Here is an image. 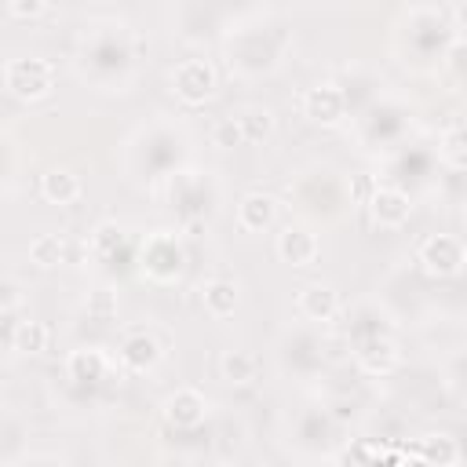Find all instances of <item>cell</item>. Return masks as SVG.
I'll list each match as a JSON object with an SVG mask.
<instances>
[{
    "label": "cell",
    "instance_id": "obj_12",
    "mask_svg": "<svg viewBox=\"0 0 467 467\" xmlns=\"http://www.w3.org/2000/svg\"><path fill=\"white\" fill-rule=\"evenodd\" d=\"M296 310H299L306 321H332L336 310H339V292H336L328 281H310V285L299 288Z\"/></svg>",
    "mask_w": 467,
    "mask_h": 467
},
{
    "label": "cell",
    "instance_id": "obj_13",
    "mask_svg": "<svg viewBox=\"0 0 467 467\" xmlns=\"http://www.w3.org/2000/svg\"><path fill=\"white\" fill-rule=\"evenodd\" d=\"M274 219H277V201H274L270 193L252 190V193H244V197L237 201V226H241V230L259 234V230H266Z\"/></svg>",
    "mask_w": 467,
    "mask_h": 467
},
{
    "label": "cell",
    "instance_id": "obj_24",
    "mask_svg": "<svg viewBox=\"0 0 467 467\" xmlns=\"http://www.w3.org/2000/svg\"><path fill=\"white\" fill-rule=\"evenodd\" d=\"M88 314H91L95 321L117 317V292H113V288H95V292H88Z\"/></svg>",
    "mask_w": 467,
    "mask_h": 467
},
{
    "label": "cell",
    "instance_id": "obj_7",
    "mask_svg": "<svg viewBox=\"0 0 467 467\" xmlns=\"http://www.w3.org/2000/svg\"><path fill=\"white\" fill-rule=\"evenodd\" d=\"M161 412H164V423H171L175 431H193V427L204 423L208 401H204V394H201L197 387H175V390L164 398Z\"/></svg>",
    "mask_w": 467,
    "mask_h": 467
},
{
    "label": "cell",
    "instance_id": "obj_18",
    "mask_svg": "<svg viewBox=\"0 0 467 467\" xmlns=\"http://www.w3.org/2000/svg\"><path fill=\"white\" fill-rule=\"evenodd\" d=\"M234 117H237V124H241L248 146L266 142V139L274 135V113H270L266 106H241Z\"/></svg>",
    "mask_w": 467,
    "mask_h": 467
},
{
    "label": "cell",
    "instance_id": "obj_26",
    "mask_svg": "<svg viewBox=\"0 0 467 467\" xmlns=\"http://www.w3.org/2000/svg\"><path fill=\"white\" fill-rule=\"evenodd\" d=\"M7 15L11 18H44L47 4L44 0H7Z\"/></svg>",
    "mask_w": 467,
    "mask_h": 467
},
{
    "label": "cell",
    "instance_id": "obj_19",
    "mask_svg": "<svg viewBox=\"0 0 467 467\" xmlns=\"http://www.w3.org/2000/svg\"><path fill=\"white\" fill-rule=\"evenodd\" d=\"M438 157H441L449 168L467 171V120H460V124L445 128L441 146H438Z\"/></svg>",
    "mask_w": 467,
    "mask_h": 467
},
{
    "label": "cell",
    "instance_id": "obj_10",
    "mask_svg": "<svg viewBox=\"0 0 467 467\" xmlns=\"http://www.w3.org/2000/svg\"><path fill=\"white\" fill-rule=\"evenodd\" d=\"M274 248H277L281 263H288V266H310V263L317 259V252H321L317 234L306 230V226H285V230L277 234Z\"/></svg>",
    "mask_w": 467,
    "mask_h": 467
},
{
    "label": "cell",
    "instance_id": "obj_20",
    "mask_svg": "<svg viewBox=\"0 0 467 467\" xmlns=\"http://www.w3.org/2000/svg\"><path fill=\"white\" fill-rule=\"evenodd\" d=\"M124 226L120 223H99L95 226V234H91V255L95 259H102V263H109V259H117V252L124 248Z\"/></svg>",
    "mask_w": 467,
    "mask_h": 467
},
{
    "label": "cell",
    "instance_id": "obj_3",
    "mask_svg": "<svg viewBox=\"0 0 467 467\" xmlns=\"http://www.w3.org/2000/svg\"><path fill=\"white\" fill-rule=\"evenodd\" d=\"M219 88V73L208 58H182L171 69V91L186 106H204Z\"/></svg>",
    "mask_w": 467,
    "mask_h": 467
},
{
    "label": "cell",
    "instance_id": "obj_11",
    "mask_svg": "<svg viewBox=\"0 0 467 467\" xmlns=\"http://www.w3.org/2000/svg\"><path fill=\"white\" fill-rule=\"evenodd\" d=\"M113 368H117V361H113L102 347H77V350H69V358H66V372H69V379H77V383H99V379H106Z\"/></svg>",
    "mask_w": 467,
    "mask_h": 467
},
{
    "label": "cell",
    "instance_id": "obj_27",
    "mask_svg": "<svg viewBox=\"0 0 467 467\" xmlns=\"http://www.w3.org/2000/svg\"><path fill=\"white\" fill-rule=\"evenodd\" d=\"M445 62H449V69H452V73H467V36H460V40H452V44H449Z\"/></svg>",
    "mask_w": 467,
    "mask_h": 467
},
{
    "label": "cell",
    "instance_id": "obj_22",
    "mask_svg": "<svg viewBox=\"0 0 467 467\" xmlns=\"http://www.w3.org/2000/svg\"><path fill=\"white\" fill-rule=\"evenodd\" d=\"M29 259H33L36 266H44V270L58 266V263L66 259V241H62V234H40V237L29 244Z\"/></svg>",
    "mask_w": 467,
    "mask_h": 467
},
{
    "label": "cell",
    "instance_id": "obj_4",
    "mask_svg": "<svg viewBox=\"0 0 467 467\" xmlns=\"http://www.w3.org/2000/svg\"><path fill=\"white\" fill-rule=\"evenodd\" d=\"M416 263H420L431 277H456V274L463 270V263H467V248H463V241L452 237V234H431V237L420 244Z\"/></svg>",
    "mask_w": 467,
    "mask_h": 467
},
{
    "label": "cell",
    "instance_id": "obj_17",
    "mask_svg": "<svg viewBox=\"0 0 467 467\" xmlns=\"http://www.w3.org/2000/svg\"><path fill=\"white\" fill-rule=\"evenodd\" d=\"M219 372H223V379H226V383L244 387V383H252V379L259 376V358H255L252 350H244V347L226 350V354L219 358Z\"/></svg>",
    "mask_w": 467,
    "mask_h": 467
},
{
    "label": "cell",
    "instance_id": "obj_15",
    "mask_svg": "<svg viewBox=\"0 0 467 467\" xmlns=\"http://www.w3.org/2000/svg\"><path fill=\"white\" fill-rule=\"evenodd\" d=\"M40 197L47 204H73L80 197V179L69 168H51L40 175Z\"/></svg>",
    "mask_w": 467,
    "mask_h": 467
},
{
    "label": "cell",
    "instance_id": "obj_5",
    "mask_svg": "<svg viewBox=\"0 0 467 467\" xmlns=\"http://www.w3.org/2000/svg\"><path fill=\"white\" fill-rule=\"evenodd\" d=\"M347 109H350L347 91H343L339 84H332V80L314 84V88H306V91H303V117H306L310 124L339 128V124L347 120Z\"/></svg>",
    "mask_w": 467,
    "mask_h": 467
},
{
    "label": "cell",
    "instance_id": "obj_16",
    "mask_svg": "<svg viewBox=\"0 0 467 467\" xmlns=\"http://www.w3.org/2000/svg\"><path fill=\"white\" fill-rule=\"evenodd\" d=\"M237 299L241 296H237V285L230 277H212L201 285V303L212 317H230L237 310Z\"/></svg>",
    "mask_w": 467,
    "mask_h": 467
},
{
    "label": "cell",
    "instance_id": "obj_28",
    "mask_svg": "<svg viewBox=\"0 0 467 467\" xmlns=\"http://www.w3.org/2000/svg\"><path fill=\"white\" fill-rule=\"evenodd\" d=\"M452 15H456V18H460V22H463V29H467V4H460V7H456V11H452Z\"/></svg>",
    "mask_w": 467,
    "mask_h": 467
},
{
    "label": "cell",
    "instance_id": "obj_2",
    "mask_svg": "<svg viewBox=\"0 0 467 467\" xmlns=\"http://www.w3.org/2000/svg\"><path fill=\"white\" fill-rule=\"evenodd\" d=\"M182 263H186V252L179 244V237L171 230H153L146 241H142V252H139V270L157 281V285H168L182 274Z\"/></svg>",
    "mask_w": 467,
    "mask_h": 467
},
{
    "label": "cell",
    "instance_id": "obj_14",
    "mask_svg": "<svg viewBox=\"0 0 467 467\" xmlns=\"http://www.w3.org/2000/svg\"><path fill=\"white\" fill-rule=\"evenodd\" d=\"M412 456L416 460H423L427 467H452L456 460H460V445H456V438L452 434H445V431H431V434H420L416 441H412Z\"/></svg>",
    "mask_w": 467,
    "mask_h": 467
},
{
    "label": "cell",
    "instance_id": "obj_6",
    "mask_svg": "<svg viewBox=\"0 0 467 467\" xmlns=\"http://www.w3.org/2000/svg\"><path fill=\"white\" fill-rule=\"evenodd\" d=\"M365 208H368V215H372V223L379 230H398L412 215V201H409V193L401 186H376L368 193Z\"/></svg>",
    "mask_w": 467,
    "mask_h": 467
},
{
    "label": "cell",
    "instance_id": "obj_8",
    "mask_svg": "<svg viewBox=\"0 0 467 467\" xmlns=\"http://www.w3.org/2000/svg\"><path fill=\"white\" fill-rule=\"evenodd\" d=\"M161 358H164V347H161V339H157L153 332H146V328H131V332L120 339V350H117V361H120V368H128V372H150V368L161 365Z\"/></svg>",
    "mask_w": 467,
    "mask_h": 467
},
{
    "label": "cell",
    "instance_id": "obj_9",
    "mask_svg": "<svg viewBox=\"0 0 467 467\" xmlns=\"http://www.w3.org/2000/svg\"><path fill=\"white\" fill-rule=\"evenodd\" d=\"M354 361L365 376H390L398 365V343L390 336H379V332L361 336L354 343Z\"/></svg>",
    "mask_w": 467,
    "mask_h": 467
},
{
    "label": "cell",
    "instance_id": "obj_23",
    "mask_svg": "<svg viewBox=\"0 0 467 467\" xmlns=\"http://www.w3.org/2000/svg\"><path fill=\"white\" fill-rule=\"evenodd\" d=\"M212 146H219V150L248 146V142H244V131H241V124H237L234 113H226V117H219V120L212 124Z\"/></svg>",
    "mask_w": 467,
    "mask_h": 467
},
{
    "label": "cell",
    "instance_id": "obj_1",
    "mask_svg": "<svg viewBox=\"0 0 467 467\" xmlns=\"http://www.w3.org/2000/svg\"><path fill=\"white\" fill-rule=\"evenodd\" d=\"M4 88L15 99L40 102L55 91V66L40 55H15L4 62Z\"/></svg>",
    "mask_w": 467,
    "mask_h": 467
},
{
    "label": "cell",
    "instance_id": "obj_29",
    "mask_svg": "<svg viewBox=\"0 0 467 467\" xmlns=\"http://www.w3.org/2000/svg\"><path fill=\"white\" fill-rule=\"evenodd\" d=\"M219 467H237V463H219Z\"/></svg>",
    "mask_w": 467,
    "mask_h": 467
},
{
    "label": "cell",
    "instance_id": "obj_25",
    "mask_svg": "<svg viewBox=\"0 0 467 467\" xmlns=\"http://www.w3.org/2000/svg\"><path fill=\"white\" fill-rule=\"evenodd\" d=\"M376 445L372 441H354V445H347L343 452H339V467H376Z\"/></svg>",
    "mask_w": 467,
    "mask_h": 467
},
{
    "label": "cell",
    "instance_id": "obj_21",
    "mask_svg": "<svg viewBox=\"0 0 467 467\" xmlns=\"http://www.w3.org/2000/svg\"><path fill=\"white\" fill-rule=\"evenodd\" d=\"M47 339H51V328L44 321H22L18 332H15L11 350H18V354H44Z\"/></svg>",
    "mask_w": 467,
    "mask_h": 467
}]
</instances>
